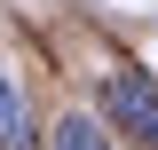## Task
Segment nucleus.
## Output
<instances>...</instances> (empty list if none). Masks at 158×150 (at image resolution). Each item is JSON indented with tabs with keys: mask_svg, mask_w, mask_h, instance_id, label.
I'll return each instance as SVG.
<instances>
[{
	"mask_svg": "<svg viewBox=\"0 0 158 150\" xmlns=\"http://www.w3.org/2000/svg\"><path fill=\"white\" fill-rule=\"evenodd\" d=\"M103 111L135 134L142 150H158V79H142L135 63H118V71L103 79Z\"/></svg>",
	"mask_w": 158,
	"mask_h": 150,
	"instance_id": "obj_1",
	"label": "nucleus"
},
{
	"mask_svg": "<svg viewBox=\"0 0 158 150\" xmlns=\"http://www.w3.org/2000/svg\"><path fill=\"white\" fill-rule=\"evenodd\" d=\"M0 150H40L32 111H24V87H16L8 71H0Z\"/></svg>",
	"mask_w": 158,
	"mask_h": 150,
	"instance_id": "obj_2",
	"label": "nucleus"
},
{
	"mask_svg": "<svg viewBox=\"0 0 158 150\" xmlns=\"http://www.w3.org/2000/svg\"><path fill=\"white\" fill-rule=\"evenodd\" d=\"M48 150H111V142H103V127H95L87 111H63L56 134H48Z\"/></svg>",
	"mask_w": 158,
	"mask_h": 150,
	"instance_id": "obj_3",
	"label": "nucleus"
}]
</instances>
